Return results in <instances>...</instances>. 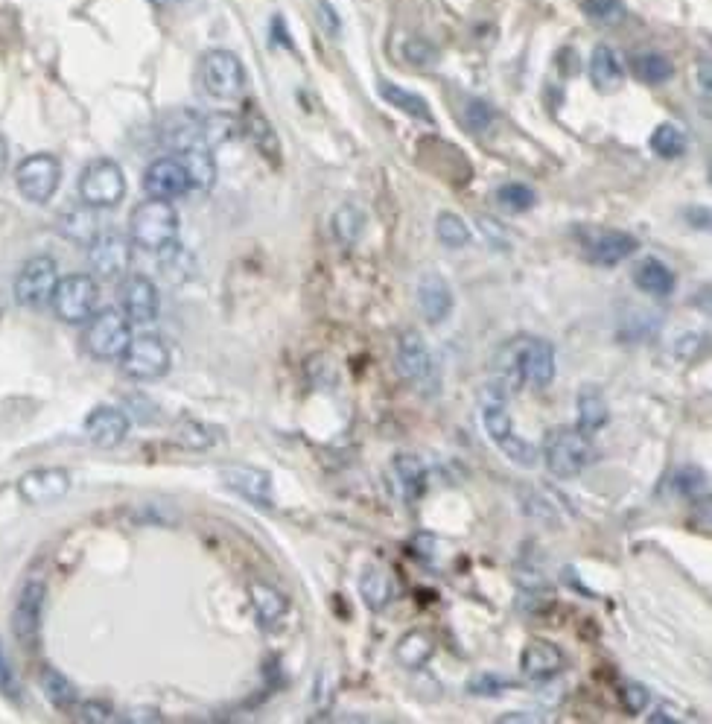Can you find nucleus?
Segmentation results:
<instances>
[{
	"label": "nucleus",
	"mask_w": 712,
	"mask_h": 724,
	"mask_svg": "<svg viewBox=\"0 0 712 724\" xmlns=\"http://www.w3.org/2000/svg\"><path fill=\"white\" fill-rule=\"evenodd\" d=\"M499 389L517 392V386L546 389L555 377V348L546 339H517L505 345L497 360Z\"/></svg>",
	"instance_id": "nucleus-1"
},
{
	"label": "nucleus",
	"mask_w": 712,
	"mask_h": 724,
	"mask_svg": "<svg viewBox=\"0 0 712 724\" xmlns=\"http://www.w3.org/2000/svg\"><path fill=\"white\" fill-rule=\"evenodd\" d=\"M596 459V450L590 444V435L578 427H558L543 438V462L552 476L572 479L587 471V465Z\"/></svg>",
	"instance_id": "nucleus-2"
},
{
	"label": "nucleus",
	"mask_w": 712,
	"mask_h": 724,
	"mask_svg": "<svg viewBox=\"0 0 712 724\" xmlns=\"http://www.w3.org/2000/svg\"><path fill=\"white\" fill-rule=\"evenodd\" d=\"M129 234H132V243L143 252L167 249L170 243H176L178 237L176 208L164 199H146L132 211Z\"/></svg>",
	"instance_id": "nucleus-3"
},
{
	"label": "nucleus",
	"mask_w": 712,
	"mask_h": 724,
	"mask_svg": "<svg viewBox=\"0 0 712 724\" xmlns=\"http://www.w3.org/2000/svg\"><path fill=\"white\" fill-rule=\"evenodd\" d=\"M79 196L85 205L97 208H114L126 196V176L117 161L111 158H97L91 161L82 176H79Z\"/></svg>",
	"instance_id": "nucleus-4"
},
{
	"label": "nucleus",
	"mask_w": 712,
	"mask_h": 724,
	"mask_svg": "<svg viewBox=\"0 0 712 724\" xmlns=\"http://www.w3.org/2000/svg\"><path fill=\"white\" fill-rule=\"evenodd\" d=\"M97 298H100V287L91 275H68V278H59L50 304L62 322L82 325L94 316Z\"/></svg>",
	"instance_id": "nucleus-5"
},
{
	"label": "nucleus",
	"mask_w": 712,
	"mask_h": 724,
	"mask_svg": "<svg viewBox=\"0 0 712 724\" xmlns=\"http://www.w3.org/2000/svg\"><path fill=\"white\" fill-rule=\"evenodd\" d=\"M120 368L132 380H158L170 371V348L164 345L161 336L155 333H141L129 339L126 351L120 354Z\"/></svg>",
	"instance_id": "nucleus-6"
},
{
	"label": "nucleus",
	"mask_w": 712,
	"mask_h": 724,
	"mask_svg": "<svg viewBox=\"0 0 712 724\" xmlns=\"http://www.w3.org/2000/svg\"><path fill=\"white\" fill-rule=\"evenodd\" d=\"M129 339H132L129 319L117 310H103V313L91 316V322L85 327V336H82L85 351L94 360H120Z\"/></svg>",
	"instance_id": "nucleus-7"
},
{
	"label": "nucleus",
	"mask_w": 712,
	"mask_h": 724,
	"mask_svg": "<svg viewBox=\"0 0 712 724\" xmlns=\"http://www.w3.org/2000/svg\"><path fill=\"white\" fill-rule=\"evenodd\" d=\"M59 181H62V164L47 152H36V155L24 158L15 170V184H18L21 196L33 205L50 202L53 193L59 190Z\"/></svg>",
	"instance_id": "nucleus-8"
},
{
	"label": "nucleus",
	"mask_w": 712,
	"mask_h": 724,
	"mask_svg": "<svg viewBox=\"0 0 712 724\" xmlns=\"http://www.w3.org/2000/svg\"><path fill=\"white\" fill-rule=\"evenodd\" d=\"M199 76L205 91L216 97V100H234L243 94L246 88V68L243 62L228 53V50H211L205 53L202 65H199Z\"/></svg>",
	"instance_id": "nucleus-9"
},
{
	"label": "nucleus",
	"mask_w": 712,
	"mask_h": 724,
	"mask_svg": "<svg viewBox=\"0 0 712 724\" xmlns=\"http://www.w3.org/2000/svg\"><path fill=\"white\" fill-rule=\"evenodd\" d=\"M482 421H485V430L491 435V441L502 450L505 459H511L520 468H534L537 465V459H540L537 447L517 435L514 421H511V415H508V409L502 403H488L485 412H482Z\"/></svg>",
	"instance_id": "nucleus-10"
},
{
	"label": "nucleus",
	"mask_w": 712,
	"mask_h": 724,
	"mask_svg": "<svg viewBox=\"0 0 712 724\" xmlns=\"http://www.w3.org/2000/svg\"><path fill=\"white\" fill-rule=\"evenodd\" d=\"M59 284V269H56V260L47 257V254H38L30 257L24 263V269L18 272L15 278V298L18 304L30 307V310H41L50 304L53 290Z\"/></svg>",
	"instance_id": "nucleus-11"
},
{
	"label": "nucleus",
	"mask_w": 712,
	"mask_h": 724,
	"mask_svg": "<svg viewBox=\"0 0 712 724\" xmlns=\"http://www.w3.org/2000/svg\"><path fill=\"white\" fill-rule=\"evenodd\" d=\"M88 263H91V272L103 281H120L126 278L129 266H132V243L123 237V234H97L91 243H88Z\"/></svg>",
	"instance_id": "nucleus-12"
},
{
	"label": "nucleus",
	"mask_w": 712,
	"mask_h": 724,
	"mask_svg": "<svg viewBox=\"0 0 712 724\" xmlns=\"http://www.w3.org/2000/svg\"><path fill=\"white\" fill-rule=\"evenodd\" d=\"M44 599H47V587L44 581H27L18 602H15V611H12V631H15V640L24 646V649H38L41 643V616H44Z\"/></svg>",
	"instance_id": "nucleus-13"
},
{
	"label": "nucleus",
	"mask_w": 712,
	"mask_h": 724,
	"mask_svg": "<svg viewBox=\"0 0 712 724\" xmlns=\"http://www.w3.org/2000/svg\"><path fill=\"white\" fill-rule=\"evenodd\" d=\"M397 368L406 383L418 389H432L435 386V362L429 354L427 342L421 339L418 330H406L397 342Z\"/></svg>",
	"instance_id": "nucleus-14"
},
{
	"label": "nucleus",
	"mask_w": 712,
	"mask_h": 724,
	"mask_svg": "<svg viewBox=\"0 0 712 724\" xmlns=\"http://www.w3.org/2000/svg\"><path fill=\"white\" fill-rule=\"evenodd\" d=\"M581 246H584V254L599 266H616V263H622L625 257L637 252V240L625 231H616V228H587V231H581Z\"/></svg>",
	"instance_id": "nucleus-15"
},
{
	"label": "nucleus",
	"mask_w": 712,
	"mask_h": 724,
	"mask_svg": "<svg viewBox=\"0 0 712 724\" xmlns=\"http://www.w3.org/2000/svg\"><path fill=\"white\" fill-rule=\"evenodd\" d=\"M71 491V473L65 468H36L18 479V494L30 506H53Z\"/></svg>",
	"instance_id": "nucleus-16"
},
{
	"label": "nucleus",
	"mask_w": 712,
	"mask_h": 724,
	"mask_svg": "<svg viewBox=\"0 0 712 724\" xmlns=\"http://www.w3.org/2000/svg\"><path fill=\"white\" fill-rule=\"evenodd\" d=\"M143 190L149 199H164L173 202L178 196H184L190 190L187 170L178 158H158L146 167L143 173Z\"/></svg>",
	"instance_id": "nucleus-17"
},
{
	"label": "nucleus",
	"mask_w": 712,
	"mask_h": 724,
	"mask_svg": "<svg viewBox=\"0 0 712 724\" xmlns=\"http://www.w3.org/2000/svg\"><path fill=\"white\" fill-rule=\"evenodd\" d=\"M120 304L129 322L149 325L158 319V290L146 275H126L120 284Z\"/></svg>",
	"instance_id": "nucleus-18"
},
{
	"label": "nucleus",
	"mask_w": 712,
	"mask_h": 724,
	"mask_svg": "<svg viewBox=\"0 0 712 724\" xmlns=\"http://www.w3.org/2000/svg\"><path fill=\"white\" fill-rule=\"evenodd\" d=\"M85 435L94 447L111 450V447L123 444V438L129 435V418H126V412H120L114 406H97L85 418Z\"/></svg>",
	"instance_id": "nucleus-19"
},
{
	"label": "nucleus",
	"mask_w": 712,
	"mask_h": 724,
	"mask_svg": "<svg viewBox=\"0 0 712 724\" xmlns=\"http://www.w3.org/2000/svg\"><path fill=\"white\" fill-rule=\"evenodd\" d=\"M418 307H421V313H424V319H427L429 325H441V322L450 319V313H453V290H450L444 275H438V272L421 275V281H418Z\"/></svg>",
	"instance_id": "nucleus-20"
},
{
	"label": "nucleus",
	"mask_w": 712,
	"mask_h": 724,
	"mask_svg": "<svg viewBox=\"0 0 712 724\" xmlns=\"http://www.w3.org/2000/svg\"><path fill=\"white\" fill-rule=\"evenodd\" d=\"M243 132L249 135V141L254 149L269 161V164H281V141H278V132L275 126L269 123V117L260 111V106L249 103L243 111Z\"/></svg>",
	"instance_id": "nucleus-21"
},
{
	"label": "nucleus",
	"mask_w": 712,
	"mask_h": 724,
	"mask_svg": "<svg viewBox=\"0 0 712 724\" xmlns=\"http://www.w3.org/2000/svg\"><path fill=\"white\" fill-rule=\"evenodd\" d=\"M520 669L532 681H549L564 669V654L549 640H532L520 654Z\"/></svg>",
	"instance_id": "nucleus-22"
},
{
	"label": "nucleus",
	"mask_w": 712,
	"mask_h": 724,
	"mask_svg": "<svg viewBox=\"0 0 712 724\" xmlns=\"http://www.w3.org/2000/svg\"><path fill=\"white\" fill-rule=\"evenodd\" d=\"M222 479H225L228 488L240 491L251 503H260V506L272 503V476L266 471L246 468V465H231V468H222Z\"/></svg>",
	"instance_id": "nucleus-23"
},
{
	"label": "nucleus",
	"mask_w": 712,
	"mask_h": 724,
	"mask_svg": "<svg viewBox=\"0 0 712 724\" xmlns=\"http://www.w3.org/2000/svg\"><path fill=\"white\" fill-rule=\"evenodd\" d=\"M176 158L184 164L187 170V179H190V190H202L208 193L216 184V161L214 149H208L205 144L187 146V149H178Z\"/></svg>",
	"instance_id": "nucleus-24"
},
{
	"label": "nucleus",
	"mask_w": 712,
	"mask_h": 724,
	"mask_svg": "<svg viewBox=\"0 0 712 724\" xmlns=\"http://www.w3.org/2000/svg\"><path fill=\"white\" fill-rule=\"evenodd\" d=\"M251 596V608H254V614L260 619V625L263 628H278L281 622H284V616L289 614V602H286V596L281 590H275V587H269V584H251L249 590Z\"/></svg>",
	"instance_id": "nucleus-25"
},
{
	"label": "nucleus",
	"mask_w": 712,
	"mask_h": 724,
	"mask_svg": "<svg viewBox=\"0 0 712 724\" xmlns=\"http://www.w3.org/2000/svg\"><path fill=\"white\" fill-rule=\"evenodd\" d=\"M634 284L648 295L666 298V295L675 292V272L657 257H642L640 263L634 266Z\"/></svg>",
	"instance_id": "nucleus-26"
},
{
	"label": "nucleus",
	"mask_w": 712,
	"mask_h": 724,
	"mask_svg": "<svg viewBox=\"0 0 712 724\" xmlns=\"http://www.w3.org/2000/svg\"><path fill=\"white\" fill-rule=\"evenodd\" d=\"M590 79H593L596 91H602V94L619 91L622 82H625V71H622L619 56H616L610 47H605V44H599V47L593 50V56H590Z\"/></svg>",
	"instance_id": "nucleus-27"
},
{
	"label": "nucleus",
	"mask_w": 712,
	"mask_h": 724,
	"mask_svg": "<svg viewBox=\"0 0 712 724\" xmlns=\"http://www.w3.org/2000/svg\"><path fill=\"white\" fill-rule=\"evenodd\" d=\"M164 141L173 149L202 144V117L193 111H176L164 120Z\"/></svg>",
	"instance_id": "nucleus-28"
},
{
	"label": "nucleus",
	"mask_w": 712,
	"mask_h": 724,
	"mask_svg": "<svg viewBox=\"0 0 712 724\" xmlns=\"http://www.w3.org/2000/svg\"><path fill=\"white\" fill-rule=\"evenodd\" d=\"M59 231L79 243V246H88L100 231H97V217H94V208L91 205H79V208H68L62 217H59Z\"/></svg>",
	"instance_id": "nucleus-29"
},
{
	"label": "nucleus",
	"mask_w": 712,
	"mask_h": 724,
	"mask_svg": "<svg viewBox=\"0 0 712 724\" xmlns=\"http://www.w3.org/2000/svg\"><path fill=\"white\" fill-rule=\"evenodd\" d=\"M359 593H362V602L371 608V611H383L394 596V584L392 576L380 567H371L362 573L359 579Z\"/></svg>",
	"instance_id": "nucleus-30"
},
{
	"label": "nucleus",
	"mask_w": 712,
	"mask_h": 724,
	"mask_svg": "<svg viewBox=\"0 0 712 724\" xmlns=\"http://www.w3.org/2000/svg\"><path fill=\"white\" fill-rule=\"evenodd\" d=\"M380 97L392 106V109H400L403 114L415 117V120H424V123H432V109L429 103L421 97V94H412L394 82H380Z\"/></svg>",
	"instance_id": "nucleus-31"
},
{
	"label": "nucleus",
	"mask_w": 712,
	"mask_h": 724,
	"mask_svg": "<svg viewBox=\"0 0 712 724\" xmlns=\"http://www.w3.org/2000/svg\"><path fill=\"white\" fill-rule=\"evenodd\" d=\"M394 473L400 479V488H403V497L406 500H418L427 488V468L418 456H409V453H400L394 459Z\"/></svg>",
	"instance_id": "nucleus-32"
},
{
	"label": "nucleus",
	"mask_w": 712,
	"mask_h": 724,
	"mask_svg": "<svg viewBox=\"0 0 712 724\" xmlns=\"http://www.w3.org/2000/svg\"><path fill=\"white\" fill-rule=\"evenodd\" d=\"M432 652H435V646H432V640H429L424 631H409V634L400 637V643H397V649H394V657H397V663L406 666V669H421L429 657H432Z\"/></svg>",
	"instance_id": "nucleus-33"
},
{
	"label": "nucleus",
	"mask_w": 712,
	"mask_h": 724,
	"mask_svg": "<svg viewBox=\"0 0 712 724\" xmlns=\"http://www.w3.org/2000/svg\"><path fill=\"white\" fill-rule=\"evenodd\" d=\"M607 424V403L596 389H584L578 395V430L581 433H599Z\"/></svg>",
	"instance_id": "nucleus-34"
},
{
	"label": "nucleus",
	"mask_w": 712,
	"mask_h": 724,
	"mask_svg": "<svg viewBox=\"0 0 712 724\" xmlns=\"http://www.w3.org/2000/svg\"><path fill=\"white\" fill-rule=\"evenodd\" d=\"M41 689H44V695H47V701L56 707V710H71L73 704H76V689L73 684L62 675V672H56V669H41Z\"/></svg>",
	"instance_id": "nucleus-35"
},
{
	"label": "nucleus",
	"mask_w": 712,
	"mask_h": 724,
	"mask_svg": "<svg viewBox=\"0 0 712 724\" xmlns=\"http://www.w3.org/2000/svg\"><path fill=\"white\" fill-rule=\"evenodd\" d=\"M237 132H240V123H237L234 117H228V114H208V117H202V144L208 146V149H216V146L234 141Z\"/></svg>",
	"instance_id": "nucleus-36"
},
{
	"label": "nucleus",
	"mask_w": 712,
	"mask_h": 724,
	"mask_svg": "<svg viewBox=\"0 0 712 724\" xmlns=\"http://www.w3.org/2000/svg\"><path fill=\"white\" fill-rule=\"evenodd\" d=\"M686 132L675 126V123H660L651 135V149L660 155V158H680L686 152Z\"/></svg>",
	"instance_id": "nucleus-37"
},
{
	"label": "nucleus",
	"mask_w": 712,
	"mask_h": 724,
	"mask_svg": "<svg viewBox=\"0 0 712 724\" xmlns=\"http://www.w3.org/2000/svg\"><path fill=\"white\" fill-rule=\"evenodd\" d=\"M634 73L648 85H663V82L672 79L675 68H672V62L663 53H642V56L634 59Z\"/></svg>",
	"instance_id": "nucleus-38"
},
{
	"label": "nucleus",
	"mask_w": 712,
	"mask_h": 724,
	"mask_svg": "<svg viewBox=\"0 0 712 724\" xmlns=\"http://www.w3.org/2000/svg\"><path fill=\"white\" fill-rule=\"evenodd\" d=\"M435 234H438V240L447 246V249H462L470 243V228H467V222L462 217H456V214H441V217L435 219Z\"/></svg>",
	"instance_id": "nucleus-39"
},
{
	"label": "nucleus",
	"mask_w": 712,
	"mask_h": 724,
	"mask_svg": "<svg viewBox=\"0 0 712 724\" xmlns=\"http://www.w3.org/2000/svg\"><path fill=\"white\" fill-rule=\"evenodd\" d=\"M362 228H365V214H362L356 205H345V208L336 211L333 231H336V237H339L342 243H356L359 234H362Z\"/></svg>",
	"instance_id": "nucleus-40"
},
{
	"label": "nucleus",
	"mask_w": 712,
	"mask_h": 724,
	"mask_svg": "<svg viewBox=\"0 0 712 724\" xmlns=\"http://www.w3.org/2000/svg\"><path fill=\"white\" fill-rule=\"evenodd\" d=\"M497 199L502 208H508L511 214H526L529 208H534V190L520 184V181H511V184H502L497 190Z\"/></svg>",
	"instance_id": "nucleus-41"
},
{
	"label": "nucleus",
	"mask_w": 712,
	"mask_h": 724,
	"mask_svg": "<svg viewBox=\"0 0 712 724\" xmlns=\"http://www.w3.org/2000/svg\"><path fill=\"white\" fill-rule=\"evenodd\" d=\"M584 12L596 24H619L625 15V3L622 0H584Z\"/></svg>",
	"instance_id": "nucleus-42"
},
{
	"label": "nucleus",
	"mask_w": 712,
	"mask_h": 724,
	"mask_svg": "<svg viewBox=\"0 0 712 724\" xmlns=\"http://www.w3.org/2000/svg\"><path fill=\"white\" fill-rule=\"evenodd\" d=\"M669 488L672 494H686V497H695L698 488H704V476L698 471H677L669 479Z\"/></svg>",
	"instance_id": "nucleus-43"
},
{
	"label": "nucleus",
	"mask_w": 712,
	"mask_h": 724,
	"mask_svg": "<svg viewBox=\"0 0 712 724\" xmlns=\"http://www.w3.org/2000/svg\"><path fill=\"white\" fill-rule=\"evenodd\" d=\"M464 120H467V126H470L473 132H482V129L494 120V111H491L488 103H482V100H470L467 109H464Z\"/></svg>",
	"instance_id": "nucleus-44"
},
{
	"label": "nucleus",
	"mask_w": 712,
	"mask_h": 724,
	"mask_svg": "<svg viewBox=\"0 0 712 724\" xmlns=\"http://www.w3.org/2000/svg\"><path fill=\"white\" fill-rule=\"evenodd\" d=\"M0 695H6L12 704H18V698H21L18 678H15V672H12V666H9V657H6L3 649H0Z\"/></svg>",
	"instance_id": "nucleus-45"
},
{
	"label": "nucleus",
	"mask_w": 712,
	"mask_h": 724,
	"mask_svg": "<svg viewBox=\"0 0 712 724\" xmlns=\"http://www.w3.org/2000/svg\"><path fill=\"white\" fill-rule=\"evenodd\" d=\"M648 701H651V692L642 687V684H628V687L622 689V704H625V710L634 713V716H640L642 710L648 707Z\"/></svg>",
	"instance_id": "nucleus-46"
},
{
	"label": "nucleus",
	"mask_w": 712,
	"mask_h": 724,
	"mask_svg": "<svg viewBox=\"0 0 712 724\" xmlns=\"http://www.w3.org/2000/svg\"><path fill=\"white\" fill-rule=\"evenodd\" d=\"M319 21L321 27L330 33V36H339V30H342V21H339V15H336V9L327 3V0H321L319 3Z\"/></svg>",
	"instance_id": "nucleus-47"
},
{
	"label": "nucleus",
	"mask_w": 712,
	"mask_h": 724,
	"mask_svg": "<svg viewBox=\"0 0 712 724\" xmlns=\"http://www.w3.org/2000/svg\"><path fill=\"white\" fill-rule=\"evenodd\" d=\"M499 689H505V681H497L494 675H479L470 684V692H476V695H499Z\"/></svg>",
	"instance_id": "nucleus-48"
},
{
	"label": "nucleus",
	"mask_w": 712,
	"mask_h": 724,
	"mask_svg": "<svg viewBox=\"0 0 712 724\" xmlns=\"http://www.w3.org/2000/svg\"><path fill=\"white\" fill-rule=\"evenodd\" d=\"M85 719H91V722H103V719H108V710L106 707H100V704H88V707H85Z\"/></svg>",
	"instance_id": "nucleus-49"
},
{
	"label": "nucleus",
	"mask_w": 712,
	"mask_h": 724,
	"mask_svg": "<svg viewBox=\"0 0 712 724\" xmlns=\"http://www.w3.org/2000/svg\"><path fill=\"white\" fill-rule=\"evenodd\" d=\"M6 161H9V146H6L3 135H0V176H3V170H6Z\"/></svg>",
	"instance_id": "nucleus-50"
},
{
	"label": "nucleus",
	"mask_w": 712,
	"mask_h": 724,
	"mask_svg": "<svg viewBox=\"0 0 712 724\" xmlns=\"http://www.w3.org/2000/svg\"><path fill=\"white\" fill-rule=\"evenodd\" d=\"M651 722H675L669 713H657V716H651Z\"/></svg>",
	"instance_id": "nucleus-51"
},
{
	"label": "nucleus",
	"mask_w": 712,
	"mask_h": 724,
	"mask_svg": "<svg viewBox=\"0 0 712 724\" xmlns=\"http://www.w3.org/2000/svg\"><path fill=\"white\" fill-rule=\"evenodd\" d=\"M149 3H155V6H164V3H170V0H149Z\"/></svg>",
	"instance_id": "nucleus-52"
},
{
	"label": "nucleus",
	"mask_w": 712,
	"mask_h": 724,
	"mask_svg": "<svg viewBox=\"0 0 712 724\" xmlns=\"http://www.w3.org/2000/svg\"><path fill=\"white\" fill-rule=\"evenodd\" d=\"M0 313H3V307H0Z\"/></svg>",
	"instance_id": "nucleus-53"
}]
</instances>
